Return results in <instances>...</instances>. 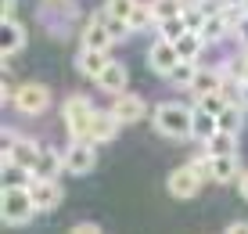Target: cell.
I'll return each mask as SVG.
<instances>
[{
	"label": "cell",
	"instance_id": "29",
	"mask_svg": "<svg viewBox=\"0 0 248 234\" xmlns=\"http://www.w3.org/2000/svg\"><path fill=\"white\" fill-rule=\"evenodd\" d=\"M151 22H155V15H151V4H140V0H137V7H133V15H130V33L148 29Z\"/></svg>",
	"mask_w": 248,
	"mask_h": 234
},
{
	"label": "cell",
	"instance_id": "11",
	"mask_svg": "<svg viewBox=\"0 0 248 234\" xmlns=\"http://www.w3.org/2000/svg\"><path fill=\"white\" fill-rule=\"evenodd\" d=\"M198 191H202V180L194 177L191 166H180V169L169 173V195L173 198H194Z\"/></svg>",
	"mask_w": 248,
	"mask_h": 234
},
{
	"label": "cell",
	"instance_id": "23",
	"mask_svg": "<svg viewBox=\"0 0 248 234\" xmlns=\"http://www.w3.org/2000/svg\"><path fill=\"white\" fill-rule=\"evenodd\" d=\"M205 155H212V159H223V155H237V137H234V134H216L209 144H205Z\"/></svg>",
	"mask_w": 248,
	"mask_h": 234
},
{
	"label": "cell",
	"instance_id": "25",
	"mask_svg": "<svg viewBox=\"0 0 248 234\" xmlns=\"http://www.w3.org/2000/svg\"><path fill=\"white\" fill-rule=\"evenodd\" d=\"M205 50V40L198 33H187V36L176 43V54H180V62H198V54Z\"/></svg>",
	"mask_w": 248,
	"mask_h": 234
},
{
	"label": "cell",
	"instance_id": "27",
	"mask_svg": "<svg viewBox=\"0 0 248 234\" xmlns=\"http://www.w3.org/2000/svg\"><path fill=\"white\" fill-rule=\"evenodd\" d=\"M32 184V173L15 166V162H4V187H29Z\"/></svg>",
	"mask_w": 248,
	"mask_h": 234
},
{
	"label": "cell",
	"instance_id": "15",
	"mask_svg": "<svg viewBox=\"0 0 248 234\" xmlns=\"http://www.w3.org/2000/svg\"><path fill=\"white\" fill-rule=\"evenodd\" d=\"M119 126H123V123H119L112 112H101L97 108V112H93V119H90V141L93 144H108L119 134Z\"/></svg>",
	"mask_w": 248,
	"mask_h": 234
},
{
	"label": "cell",
	"instance_id": "31",
	"mask_svg": "<svg viewBox=\"0 0 248 234\" xmlns=\"http://www.w3.org/2000/svg\"><path fill=\"white\" fill-rule=\"evenodd\" d=\"M187 166L194 169V177H198L202 184H205V180H212V155H198V159H191Z\"/></svg>",
	"mask_w": 248,
	"mask_h": 234
},
{
	"label": "cell",
	"instance_id": "37",
	"mask_svg": "<svg viewBox=\"0 0 248 234\" xmlns=\"http://www.w3.org/2000/svg\"><path fill=\"white\" fill-rule=\"evenodd\" d=\"M237 187H241V195H245V202H248V169L241 173V180H237Z\"/></svg>",
	"mask_w": 248,
	"mask_h": 234
},
{
	"label": "cell",
	"instance_id": "16",
	"mask_svg": "<svg viewBox=\"0 0 248 234\" xmlns=\"http://www.w3.org/2000/svg\"><path fill=\"white\" fill-rule=\"evenodd\" d=\"M112 65V58L105 54V50H87L83 47L79 54H76V68H79L83 76H90V80H101V72Z\"/></svg>",
	"mask_w": 248,
	"mask_h": 234
},
{
	"label": "cell",
	"instance_id": "1",
	"mask_svg": "<svg viewBox=\"0 0 248 234\" xmlns=\"http://www.w3.org/2000/svg\"><path fill=\"white\" fill-rule=\"evenodd\" d=\"M155 130L162 137H173V141H187L194 134V108L180 105V101H162L155 108Z\"/></svg>",
	"mask_w": 248,
	"mask_h": 234
},
{
	"label": "cell",
	"instance_id": "2",
	"mask_svg": "<svg viewBox=\"0 0 248 234\" xmlns=\"http://www.w3.org/2000/svg\"><path fill=\"white\" fill-rule=\"evenodd\" d=\"M93 108L90 98H83V94H72V98H65L62 105V119H65V130L72 141H90V119H93Z\"/></svg>",
	"mask_w": 248,
	"mask_h": 234
},
{
	"label": "cell",
	"instance_id": "13",
	"mask_svg": "<svg viewBox=\"0 0 248 234\" xmlns=\"http://www.w3.org/2000/svg\"><path fill=\"white\" fill-rule=\"evenodd\" d=\"M40 151H44V144H36V141H29V137H22L18 144L11 148V155H4L0 162H15V166H22V169H36V162H40Z\"/></svg>",
	"mask_w": 248,
	"mask_h": 234
},
{
	"label": "cell",
	"instance_id": "33",
	"mask_svg": "<svg viewBox=\"0 0 248 234\" xmlns=\"http://www.w3.org/2000/svg\"><path fill=\"white\" fill-rule=\"evenodd\" d=\"M105 22H108V33H112V40H126V36H130V22H119V18H112L108 11H105Z\"/></svg>",
	"mask_w": 248,
	"mask_h": 234
},
{
	"label": "cell",
	"instance_id": "3",
	"mask_svg": "<svg viewBox=\"0 0 248 234\" xmlns=\"http://www.w3.org/2000/svg\"><path fill=\"white\" fill-rule=\"evenodd\" d=\"M0 213H4L7 227H22V223H29L32 213H36L29 187H4V195H0Z\"/></svg>",
	"mask_w": 248,
	"mask_h": 234
},
{
	"label": "cell",
	"instance_id": "4",
	"mask_svg": "<svg viewBox=\"0 0 248 234\" xmlns=\"http://www.w3.org/2000/svg\"><path fill=\"white\" fill-rule=\"evenodd\" d=\"M72 18H76V4L72 0H44V7H40V22H44L54 36H62L68 25H72Z\"/></svg>",
	"mask_w": 248,
	"mask_h": 234
},
{
	"label": "cell",
	"instance_id": "26",
	"mask_svg": "<svg viewBox=\"0 0 248 234\" xmlns=\"http://www.w3.org/2000/svg\"><path fill=\"white\" fill-rule=\"evenodd\" d=\"M241 105H227L223 112L216 116V123H219V134H234L237 137V130H241Z\"/></svg>",
	"mask_w": 248,
	"mask_h": 234
},
{
	"label": "cell",
	"instance_id": "35",
	"mask_svg": "<svg viewBox=\"0 0 248 234\" xmlns=\"http://www.w3.org/2000/svg\"><path fill=\"white\" fill-rule=\"evenodd\" d=\"M234 36H237V43H241V47H248V18L234 29Z\"/></svg>",
	"mask_w": 248,
	"mask_h": 234
},
{
	"label": "cell",
	"instance_id": "7",
	"mask_svg": "<svg viewBox=\"0 0 248 234\" xmlns=\"http://www.w3.org/2000/svg\"><path fill=\"white\" fill-rule=\"evenodd\" d=\"M148 65L155 68L158 76H173V68L180 65V54H176V43L155 40V43L148 47Z\"/></svg>",
	"mask_w": 248,
	"mask_h": 234
},
{
	"label": "cell",
	"instance_id": "39",
	"mask_svg": "<svg viewBox=\"0 0 248 234\" xmlns=\"http://www.w3.org/2000/svg\"><path fill=\"white\" fill-rule=\"evenodd\" d=\"M241 4H245V7H248V0H241Z\"/></svg>",
	"mask_w": 248,
	"mask_h": 234
},
{
	"label": "cell",
	"instance_id": "32",
	"mask_svg": "<svg viewBox=\"0 0 248 234\" xmlns=\"http://www.w3.org/2000/svg\"><path fill=\"white\" fill-rule=\"evenodd\" d=\"M198 108L209 112V116H219L227 108V101H223V94H209V98H198Z\"/></svg>",
	"mask_w": 248,
	"mask_h": 234
},
{
	"label": "cell",
	"instance_id": "20",
	"mask_svg": "<svg viewBox=\"0 0 248 234\" xmlns=\"http://www.w3.org/2000/svg\"><path fill=\"white\" fill-rule=\"evenodd\" d=\"M227 33H230L227 18H223L219 11H209V18H205V25H202L198 36H202L205 43H219V40H227Z\"/></svg>",
	"mask_w": 248,
	"mask_h": 234
},
{
	"label": "cell",
	"instance_id": "5",
	"mask_svg": "<svg viewBox=\"0 0 248 234\" xmlns=\"http://www.w3.org/2000/svg\"><path fill=\"white\" fill-rule=\"evenodd\" d=\"M50 105V90L44 83H22L18 86V98H15V108L22 116H44Z\"/></svg>",
	"mask_w": 248,
	"mask_h": 234
},
{
	"label": "cell",
	"instance_id": "34",
	"mask_svg": "<svg viewBox=\"0 0 248 234\" xmlns=\"http://www.w3.org/2000/svg\"><path fill=\"white\" fill-rule=\"evenodd\" d=\"M68 234H101V227H97V223H76Z\"/></svg>",
	"mask_w": 248,
	"mask_h": 234
},
{
	"label": "cell",
	"instance_id": "38",
	"mask_svg": "<svg viewBox=\"0 0 248 234\" xmlns=\"http://www.w3.org/2000/svg\"><path fill=\"white\" fill-rule=\"evenodd\" d=\"M241 108H248V80L241 83Z\"/></svg>",
	"mask_w": 248,
	"mask_h": 234
},
{
	"label": "cell",
	"instance_id": "22",
	"mask_svg": "<svg viewBox=\"0 0 248 234\" xmlns=\"http://www.w3.org/2000/svg\"><path fill=\"white\" fill-rule=\"evenodd\" d=\"M187 33H191V25H187L184 15L180 18H169V22H158V40H166V43H180Z\"/></svg>",
	"mask_w": 248,
	"mask_h": 234
},
{
	"label": "cell",
	"instance_id": "21",
	"mask_svg": "<svg viewBox=\"0 0 248 234\" xmlns=\"http://www.w3.org/2000/svg\"><path fill=\"white\" fill-rule=\"evenodd\" d=\"M216 134H219V123H216V116H209V112L194 108V134H191V137H198L202 144H209Z\"/></svg>",
	"mask_w": 248,
	"mask_h": 234
},
{
	"label": "cell",
	"instance_id": "14",
	"mask_svg": "<svg viewBox=\"0 0 248 234\" xmlns=\"http://www.w3.org/2000/svg\"><path fill=\"white\" fill-rule=\"evenodd\" d=\"M65 169V151H58V148H47L44 144V151H40V162H36V169H32V177L36 180H58V173Z\"/></svg>",
	"mask_w": 248,
	"mask_h": 234
},
{
	"label": "cell",
	"instance_id": "12",
	"mask_svg": "<svg viewBox=\"0 0 248 234\" xmlns=\"http://www.w3.org/2000/svg\"><path fill=\"white\" fill-rule=\"evenodd\" d=\"M22 47H25V25L15 22V18H4L0 22V54L11 58V54H18Z\"/></svg>",
	"mask_w": 248,
	"mask_h": 234
},
{
	"label": "cell",
	"instance_id": "8",
	"mask_svg": "<svg viewBox=\"0 0 248 234\" xmlns=\"http://www.w3.org/2000/svg\"><path fill=\"white\" fill-rule=\"evenodd\" d=\"M29 195H32L36 213H50L54 205H62V184H58V180H36V177H32Z\"/></svg>",
	"mask_w": 248,
	"mask_h": 234
},
{
	"label": "cell",
	"instance_id": "6",
	"mask_svg": "<svg viewBox=\"0 0 248 234\" xmlns=\"http://www.w3.org/2000/svg\"><path fill=\"white\" fill-rule=\"evenodd\" d=\"M93 162H97V151H93V141H72L65 148V169L76 173V177H83V173L93 169Z\"/></svg>",
	"mask_w": 248,
	"mask_h": 234
},
{
	"label": "cell",
	"instance_id": "30",
	"mask_svg": "<svg viewBox=\"0 0 248 234\" xmlns=\"http://www.w3.org/2000/svg\"><path fill=\"white\" fill-rule=\"evenodd\" d=\"M133 7H137V0H108V15L119 18V22H130Z\"/></svg>",
	"mask_w": 248,
	"mask_h": 234
},
{
	"label": "cell",
	"instance_id": "17",
	"mask_svg": "<svg viewBox=\"0 0 248 234\" xmlns=\"http://www.w3.org/2000/svg\"><path fill=\"white\" fill-rule=\"evenodd\" d=\"M223 80H227V68H198L191 90L198 94V98H209V94H219V90H223Z\"/></svg>",
	"mask_w": 248,
	"mask_h": 234
},
{
	"label": "cell",
	"instance_id": "28",
	"mask_svg": "<svg viewBox=\"0 0 248 234\" xmlns=\"http://www.w3.org/2000/svg\"><path fill=\"white\" fill-rule=\"evenodd\" d=\"M198 62H180L173 68V76H169V80H173V86H194V76H198Z\"/></svg>",
	"mask_w": 248,
	"mask_h": 234
},
{
	"label": "cell",
	"instance_id": "19",
	"mask_svg": "<svg viewBox=\"0 0 248 234\" xmlns=\"http://www.w3.org/2000/svg\"><path fill=\"white\" fill-rule=\"evenodd\" d=\"M212 180H216V184H234V180H241V159H237V155L212 159Z\"/></svg>",
	"mask_w": 248,
	"mask_h": 234
},
{
	"label": "cell",
	"instance_id": "36",
	"mask_svg": "<svg viewBox=\"0 0 248 234\" xmlns=\"http://www.w3.org/2000/svg\"><path fill=\"white\" fill-rule=\"evenodd\" d=\"M223 234H248V220H234Z\"/></svg>",
	"mask_w": 248,
	"mask_h": 234
},
{
	"label": "cell",
	"instance_id": "18",
	"mask_svg": "<svg viewBox=\"0 0 248 234\" xmlns=\"http://www.w3.org/2000/svg\"><path fill=\"white\" fill-rule=\"evenodd\" d=\"M126 80H130V76H126V65L112 62V65L105 68V72H101L97 86H101L105 94H112V98H119V94H126Z\"/></svg>",
	"mask_w": 248,
	"mask_h": 234
},
{
	"label": "cell",
	"instance_id": "10",
	"mask_svg": "<svg viewBox=\"0 0 248 234\" xmlns=\"http://www.w3.org/2000/svg\"><path fill=\"white\" fill-rule=\"evenodd\" d=\"M108 112H112L119 123L126 126V123H140V119L148 116V105H144V101L137 98V94H119V98L112 101V108H108Z\"/></svg>",
	"mask_w": 248,
	"mask_h": 234
},
{
	"label": "cell",
	"instance_id": "9",
	"mask_svg": "<svg viewBox=\"0 0 248 234\" xmlns=\"http://www.w3.org/2000/svg\"><path fill=\"white\" fill-rule=\"evenodd\" d=\"M112 33H108V22H105V11L101 15H93V18L83 25V47L87 50H105L108 54V47H112Z\"/></svg>",
	"mask_w": 248,
	"mask_h": 234
},
{
	"label": "cell",
	"instance_id": "24",
	"mask_svg": "<svg viewBox=\"0 0 248 234\" xmlns=\"http://www.w3.org/2000/svg\"><path fill=\"white\" fill-rule=\"evenodd\" d=\"M187 11L184 0H151V15H155V22H169V18H180Z\"/></svg>",
	"mask_w": 248,
	"mask_h": 234
}]
</instances>
